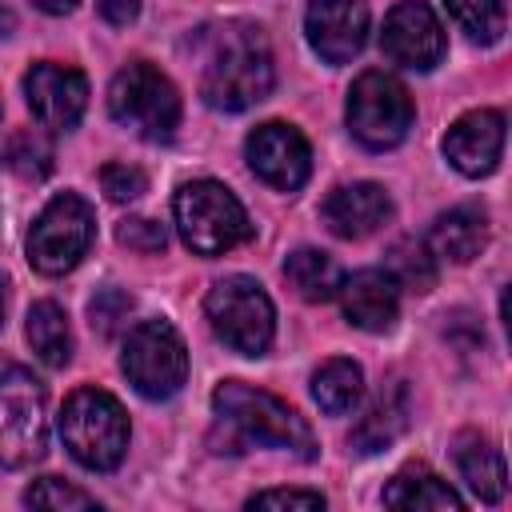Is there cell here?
Wrapping results in <instances>:
<instances>
[{
  "mask_svg": "<svg viewBox=\"0 0 512 512\" xmlns=\"http://www.w3.org/2000/svg\"><path fill=\"white\" fill-rule=\"evenodd\" d=\"M200 96L220 112H244L272 92V52L256 24L228 20L200 28Z\"/></svg>",
  "mask_w": 512,
  "mask_h": 512,
  "instance_id": "1",
  "label": "cell"
},
{
  "mask_svg": "<svg viewBox=\"0 0 512 512\" xmlns=\"http://www.w3.org/2000/svg\"><path fill=\"white\" fill-rule=\"evenodd\" d=\"M212 408L220 420L236 424L256 444H276V448L296 452L300 460H316V436L308 420L272 392L252 388L244 380H220L212 392Z\"/></svg>",
  "mask_w": 512,
  "mask_h": 512,
  "instance_id": "2",
  "label": "cell"
},
{
  "mask_svg": "<svg viewBox=\"0 0 512 512\" xmlns=\"http://www.w3.org/2000/svg\"><path fill=\"white\" fill-rule=\"evenodd\" d=\"M60 440L92 472H112L128 452V416L104 388H76L60 408Z\"/></svg>",
  "mask_w": 512,
  "mask_h": 512,
  "instance_id": "3",
  "label": "cell"
},
{
  "mask_svg": "<svg viewBox=\"0 0 512 512\" xmlns=\"http://www.w3.org/2000/svg\"><path fill=\"white\" fill-rule=\"evenodd\" d=\"M48 452V392L16 360L0 356V464L28 468Z\"/></svg>",
  "mask_w": 512,
  "mask_h": 512,
  "instance_id": "4",
  "label": "cell"
},
{
  "mask_svg": "<svg viewBox=\"0 0 512 512\" xmlns=\"http://www.w3.org/2000/svg\"><path fill=\"white\" fill-rule=\"evenodd\" d=\"M172 212H176L180 240L196 256H224V252H232L236 244H244L252 236L244 204L220 180L180 184V192L172 200Z\"/></svg>",
  "mask_w": 512,
  "mask_h": 512,
  "instance_id": "5",
  "label": "cell"
},
{
  "mask_svg": "<svg viewBox=\"0 0 512 512\" xmlns=\"http://www.w3.org/2000/svg\"><path fill=\"white\" fill-rule=\"evenodd\" d=\"M108 112L132 136L160 144V140H172V132L180 124V96H176L172 80L160 68L136 60V64H128L112 76Z\"/></svg>",
  "mask_w": 512,
  "mask_h": 512,
  "instance_id": "6",
  "label": "cell"
},
{
  "mask_svg": "<svg viewBox=\"0 0 512 512\" xmlns=\"http://www.w3.org/2000/svg\"><path fill=\"white\" fill-rule=\"evenodd\" d=\"M204 312L212 332L240 356H264L276 336V308L252 276H224L208 288Z\"/></svg>",
  "mask_w": 512,
  "mask_h": 512,
  "instance_id": "7",
  "label": "cell"
},
{
  "mask_svg": "<svg viewBox=\"0 0 512 512\" xmlns=\"http://www.w3.org/2000/svg\"><path fill=\"white\" fill-rule=\"evenodd\" d=\"M96 232L92 208L76 192H60L44 204V212L32 220L28 232V264L44 276H64L80 264Z\"/></svg>",
  "mask_w": 512,
  "mask_h": 512,
  "instance_id": "8",
  "label": "cell"
},
{
  "mask_svg": "<svg viewBox=\"0 0 512 512\" xmlns=\"http://www.w3.org/2000/svg\"><path fill=\"white\" fill-rule=\"evenodd\" d=\"M120 368L140 396L168 400L188 380V348L168 320H144L128 332Z\"/></svg>",
  "mask_w": 512,
  "mask_h": 512,
  "instance_id": "9",
  "label": "cell"
},
{
  "mask_svg": "<svg viewBox=\"0 0 512 512\" xmlns=\"http://www.w3.org/2000/svg\"><path fill=\"white\" fill-rule=\"evenodd\" d=\"M348 128H352V136L364 144V148H372V152H388V148H396L404 136H408V128H412V96H408V88L396 80V76H388V72H364V76H356V84H352V92H348Z\"/></svg>",
  "mask_w": 512,
  "mask_h": 512,
  "instance_id": "10",
  "label": "cell"
},
{
  "mask_svg": "<svg viewBox=\"0 0 512 512\" xmlns=\"http://www.w3.org/2000/svg\"><path fill=\"white\" fill-rule=\"evenodd\" d=\"M244 156H248V168L280 192H296L312 172V148L304 132L284 120H268L252 128L244 140Z\"/></svg>",
  "mask_w": 512,
  "mask_h": 512,
  "instance_id": "11",
  "label": "cell"
},
{
  "mask_svg": "<svg viewBox=\"0 0 512 512\" xmlns=\"http://www.w3.org/2000/svg\"><path fill=\"white\" fill-rule=\"evenodd\" d=\"M380 48L392 64L412 68V72H428L444 56V28L424 0H400L384 16Z\"/></svg>",
  "mask_w": 512,
  "mask_h": 512,
  "instance_id": "12",
  "label": "cell"
},
{
  "mask_svg": "<svg viewBox=\"0 0 512 512\" xmlns=\"http://www.w3.org/2000/svg\"><path fill=\"white\" fill-rule=\"evenodd\" d=\"M24 96L32 116L40 120V128L48 132H68L80 124L84 104H88V80L80 68L56 64V60H40L28 68L24 76Z\"/></svg>",
  "mask_w": 512,
  "mask_h": 512,
  "instance_id": "13",
  "label": "cell"
},
{
  "mask_svg": "<svg viewBox=\"0 0 512 512\" xmlns=\"http://www.w3.org/2000/svg\"><path fill=\"white\" fill-rule=\"evenodd\" d=\"M308 44L328 64H348L368 40V4L364 0H308L304 12Z\"/></svg>",
  "mask_w": 512,
  "mask_h": 512,
  "instance_id": "14",
  "label": "cell"
},
{
  "mask_svg": "<svg viewBox=\"0 0 512 512\" xmlns=\"http://www.w3.org/2000/svg\"><path fill=\"white\" fill-rule=\"evenodd\" d=\"M500 152H504V116L496 108L464 112L444 136V156L464 176H488L500 164Z\"/></svg>",
  "mask_w": 512,
  "mask_h": 512,
  "instance_id": "15",
  "label": "cell"
},
{
  "mask_svg": "<svg viewBox=\"0 0 512 512\" xmlns=\"http://www.w3.org/2000/svg\"><path fill=\"white\" fill-rule=\"evenodd\" d=\"M320 216L324 224L340 236V240H364L372 236L376 228L388 224L392 216V200L380 184L372 180H360V184H340L328 192V200L320 204Z\"/></svg>",
  "mask_w": 512,
  "mask_h": 512,
  "instance_id": "16",
  "label": "cell"
},
{
  "mask_svg": "<svg viewBox=\"0 0 512 512\" xmlns=\"http://www.w3.org/2000/svg\"><path fill=\"white\" fill-rule=\"evenodd\" d=\"M340 308L348 316V324L364 328V332H388L396 324L400 312V284L388 268H364L352 272L348 280H340Z\"/></svg>",
  "mask_w": 512,
  "mask_h": 512,
  "instance_id": "17",
  "label": "cell"
},
{
  "mask_svg": "<svg viewBox=\"0 0 512 512\" xmlns=\"http://www.w3.org/2000/svg\"><path fill=\"white\" fill-rule=\"evenodd\" d=\"M488 244V216L476 204H456L440 212L428 228V252L452 264H468Z\"/></svg>",
  "mask_w": 512,
  "mask_h": 512,
  "instance_id": "18",
  "label": "cell"
},
{
  "mask_svg": "<svg viewBox=\"0 0 512 512\" xmlns=\"http://www.w3.org/2000/svg\"><path fill=\"white\" fill-rule=\"evenodd\" d=\"M408 412H412V404H408V384H404V380H388V384L376 392V400L368 404V412L356 420V428H352V448H356V452H380V448H388V444L408 428Z\"/></svg>",
  "mask_w": 512,
  "mask_h": 512,
  "instance_id": "19",
  "label": "cell"
},
{
  "mask_svg": "<svg viewBox=\"0 0 512 512\" xmlns=\"http://www.w3.org/2000/svg\"><path fill=\"white\" fill-rule=\"evenodd\" d=\"M456 468H460V476L468 480V488H472L484 504H496V500L504 496V488H508L504 456H500V448H496L488 436H480V432H464V436L456 440Z\"/></svg>",
  "mask_w": 512,
  "mask_h": 512,
  "instance_id": "20",
  "label": "cell"
},
{
  "mask_svg": "<svg viewBox=\"0 0 512 512\" xmlns=\"http://www.w3.org/2000/svg\"><path fill=\"white\" fill-rule=\"evenodd\" d=\"M384 504L388 508H432V512H448V508L460 512L464 508L456 488L424 464H408L404 472H396L392 484L384 488Z\"/></svg>",
  "mask_w": 512,
  "mask_h": 512,
  "instance_id": "21",
  "label": "cell"
},
{
  "mask_svg": "<svg viewBox=\"0 0 512 512\" xmlns=\"http://www.w3.org/2000/svg\"><path fill=\"white\" fill-rule=\"evenodd\" d=\"M284 280H288V288H292L300 300L320 304V300H332V296H336V288H340V268H336V260H332L328 252H320V248H296V252H288V260H284Z\"/></svg>",
  "mask_w": 512,
  "mask_h": 512,
  "instance_id": "22",
  "label": "cell"
},
{
  "mask_svg": "<svg viewBox=\"0 0 512 512\" xmlns=\"http://www.w3.org/2000/svg\"><path fill=\"white\" fill-rule=\"evenodd\" d=\"M28 344L48 368H64L72 360V328L56 300H36L28 308Z\"/></svg>",
  "mask_w": 512,
  "mask_h": 512,
  "instance_id": "23",
  "label": "cell"
},
{
  "mask_svg": "<svg viewBox=\"0 0 512 512\" xmlns=\"http://www.w3.org/2000/svg\"><path fill=\"white\" fill-rule=\"evenodd\" d=\"M360 392H364V372H360V364H352V360H344V356L324 360V364L312 372V396H316V404H320L328 416L352 412L356 400H360Z\"/></svg>",
  "mask_w": 512,
  "mask_h": 512,
  "instance_id": "24",
  "label": "cell"
},
{
  "mask_svg": "<svg viewBox=\"0 0 512 512\" xmlns=\"http://www.w3.org/2000/svg\"><path fill=\"white\" fill-rule=\"evenodd\" d=\"M448 12L480 44H496L504 36V0H448Z\"/></svg>",
  "mask_w": 512,
  "mask_h": 512,
  "instance_id": "25",
  "label": "cell"
},
{
  "mask_svg": "<svg viewBox=\"0 0 512 512\" xmlns=\"http://www.w3.org/2000/svg\"><path fill=\"white\" fill-rule=\"evenodd\" d=\"M8 164L28 176V180H40L52 172V148L40 132H16L12 136V148H8Z\"/></svg>",
  "mask_w": 512,
  "mask_h": 512,
  "instance_id": "26",
  "label": "cell"
},
{
  "mask_svg": "<svg viewBox=\"0 0 512 512\" xmlns=\"http://www.w3.org/2000/svg\"><path fill=\"white\" fill-rule=\"evenodd\" d=\"M392 276H396V284H408V288H416V292H428L432 288V260H428V248H420V244H412V240H404V244H396L392 248V268H388Z\"/></svg>",
  "mask_w": 512,
  "mask_h": 512,
  "instance_id": "27",
  "label": "cell"
},
{
  "mask_svg": "<svg viewBox=\"0 0 512 512\" xmlns=\"http://www.w3.org/2000/svg\"><path fill=\"white\" fill-rule=\"evenodd\" d=\"M24 504L28 508H96V496L64 484L60 476H44L24 492Z\"/></svg>",
  "mask_w": 512,
  "mask_h": 512,
  "instance_id": "28",
  "label": "cell"
},
{
  "mask_svg": "<svg viewBox=\"0 0 512 512\" xmlns=\"http://www.w3.org/2000/svg\"><path fill=\"white\" fill-rule=\"evenodd\" d=\"M100 188L108 192V200L128 204V200H140L148 192V176L136 164H104L100 168Z\"/></svg>",
  "mask_w": 512,
  "mask_h": 512,
  "instance_id": "29",
  "label": "cell"
},
{
  "mask_svg": "<svg viewBox=\"0 0 512 512\" xmlns=\"http://www.w3.org/2000/svg\"><path fill=\"white\" fill-rule=\"evenodd\" d=\"M128 312H132V296L120 292V288H104V292H96V300L88 304L92 328H96L100 336H112V332L128 320Z\"/></svg>",
  "mask_w": 512,
  "mask_h": 512,
  "instance_id": "30",
  "label": "cell"
},
{
  "mask_svg": "<svg viewBox=\"0 0 512 512\" xmlns=\"http://www.w3.org/2000/svg\"><path fill=\"white\" fill-rule=\"evenodd\" d=\"M116 240H120L124 248H132V252H164L168 232H164V224H156V220L132 216V220H120Z\"/></svg>",
  "mask_w": 512,
  "mask_h": 512,
  "instance_id": "31",
  "label": "cell"
},
{
  "mask_svg": "<svg viewBox=\"0 0 512 512\" xmlns=\"http://www.w3.org/2000/svg\"><path fill=\"white\" fill-rule=\"evenodd\" d=\"M248 508H324V496L312 488H268L256 492Z\"/></svg>",
  "mask_w": 512,
  "mask_h": 512,
  "instance_id": "32",
  "label": "cell"
},
{
  "mask_svg": "<svg viewBox=\"0 0 512 512\" xmlns=\"http://www.w3.org/2000/svg\"><path fill=\"white\" fill-rule=\"evenodd\" d=\"M136 12H140V0H100V16L116 28H128L136 20Z\"/></svg>",
  "mask_w": 512,
  "mask_h": 512,
  "instance_id": "33",
  "label": "cell"
},
{
  "mask_svg": "<svg viewBox=\"0 0 512 512\" xmlns=\"http://www.w3.org/2000/svg\"><path fill=\"white\" fill-rule=\"evenodd\" d=\"M32 4H36V8H44V12H56V16L76 8V0H32Z\"/></svg>",
  "mask_w": 512,
  "mask_h": 512,
  "instance_id": "34",
  "label": "cell"
},
{
  "mask_svg": "<svg viewBox=\"0 0 512 512\" xmlns=\"http://www.w3.org/2000/svg\"><path fill=\"white\" fill-rule=\"evenodd\" d=\"M8 32H12V12L0 8V36H8Z\"/></svg>",
  "mask_w": 512,
  "mask_h": 512,
  "instance_id": "35",
  "label": "cell"
},
{
  "mask_svg": "<svg viewBox=\"0 0 512 512\" xmlns=\"http://www.w3.org/2000/svg\"><path fill=\"white\" fill-rule=\"evenodd\" d=\"M0 324H4V292H0Z\"/></svg>",
  "mask_w": 512,
  "mask_h": 512,
  "instance_id": "36",
  "label": "cell"
},
{
  "mask_svg": "<svg viewBox=\"0 0 512 512\" xmlns=\"http://www.w3.org/2000/svg\"><path fill=\"white\" fill-rule=\"evenodd\" d=\"M0 156H4V140H0Z\"/></svg>",
  "mask_w": 512,
  "mask_h": 512,
  "instance_id": "37",
  "label": "cell"
}]
</instances>
